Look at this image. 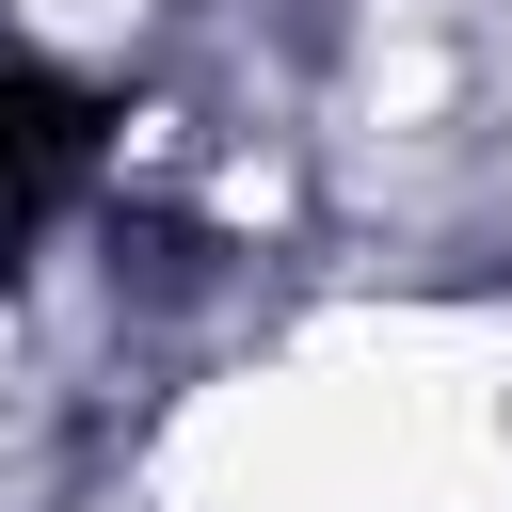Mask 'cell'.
Here are the masks:
<instances>
[{
  "label": "cell",
  "mask_w": 512,
  "mask_h": 512,
  "mask_svg": "<svg viewBox=\"0 0 512 512\" xmlns=\"http://www.w3.org/2000/svg\"><path fill=\"white\" fill-rule=\"evenodd\" d=\"M80 144H96L80 96H64L48 64H0V272H16V256L48 240V208L80 192Z\"/></svg>",
  "instance_id": "6da1fadb"
}]
</instances>
